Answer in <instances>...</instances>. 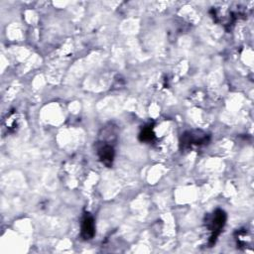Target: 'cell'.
Instances as JSON below:
<instances>
[{"label":"cell","mask_w":254,"mask_h":254,"mask_svg":"<svg viewBox=\"0 0 254 254\" xmlns=\"http://www.w3.org/2000/svg\"><path fill=\"white\" fill-rule=\"evenodd\" d=\"M225 221H226V214L221 209H216L210 215V217L207 219L206 226H207L208 230L211 232V236L209 239L211 244H213L215 242L217 236L219 235L220 231L222 230V228L225 224Z\"/></svg>","instance_id":"obj_1"},{"label":"cell","mask_w":254,"mask_h":254,"mask_svg":"<svg viewBox=\"0 0 254 254\" xmlns=\"http://www.w3.org/2000/svg\"><path fill=\"white\" fill-rule=\"evenodd\" d=\"M102 141L99 143V146L97 148V154L102 164H104L106 167H110L113 163L114 159V148L113 145L110 144V139H107L105 136H103Z\"/></svg>","instance_id":"obj_2"},{"label":"cell","mask_w":254,"mask_h":254,"mask_svg":"<svg viewBox=\"0 0 254 254\" xmlns=\"http://www.w3.org/2000/svg\"><path fill=\"white\" fill-rule=\"evenodd\" d=\"M207 142L206 134L200 131H189L183 135L182 144L184 147L189 148L191 146H199Z\"/></svg>","instance_id":"obj_3"},{"label":"cell","mask_w":254,"mask_h":254,"mask_svg":"<svg viewBox=\"0 0 254 254\" xmlns=\"http://www.w3.org/2000/svg\"><path fill=\"white\" fill-rule=\"evenodd\" d=\"M81 236L83 239H91L95 234V224L93 217L89 213H85L81 220Z\"/></svg>","instance_id":"obj_4"},{"label":"cell","mask_w":254,"mask_h":254,"mask_svg":"<svg viewBox=\"0 0 254 254\" xmlns=\"http://www.w3.org/2000/svg\"><path fill=\"white\" fill-rule=\"evenodd\" d=\"M154 138V132L152 130V128L148 127V128H144L142 130V132L140 133V139L141 141H145V142H149L151 140H153Z\"/></svg>","instance_id":"obj_5"}]
</instances>
